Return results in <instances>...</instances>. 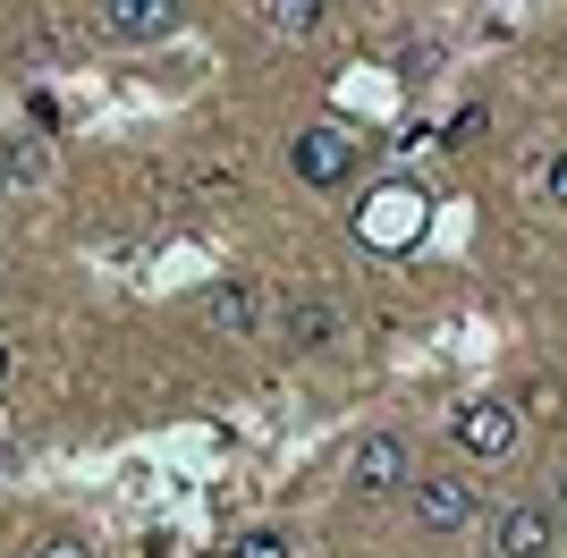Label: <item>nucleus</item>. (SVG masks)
I'll use <instances>...</instances> for the list:
<instances>
[{
	"instance_id": "nucleus-2",
	"label": "nucleus",
	"mask_w": 567,
	"mask_h": 558,
	"mask_svg": "<svg viewBox=\"0 0 567 558\" xmlns=\"http://www.w3.org/2000/svg\"><path fill=\"white\" fill-rule=\"evenodd\" d=\"M355 162H364V144H355L339 118H313L306 136L288 144V169H297L306 186H348V178H355Z\"/></svg>"
},
{
	"instance_id": "nucleus-15",
	"label": "nucleus",
	"mask_w": 567,
	"mask_h": 558,
	"mask_svg": "<svg viewBox=\"0 0 567 558\" xmlns=\"http://www.w3.org/2000/svg\"><path fill=\"white\" fill-rule=\"evenodd\" d=\"M9 186H18V162H9V144H0V195H9Z\"/></svg>"
},
{
	"instance_id": "nucleus-14",
	"label": "nucleus",
	"mask_w": 567,
	"mask_h": 558,
	"mask_svg": "<svg viewBox=\"0 0 567 558\" xmlns=\"http://www.w3.org/2000/svg\"><path fill=\"white\" fill-rule=\"evenodd\" d=\"M34 558H94V550H85L76 534H43V541H34Z\"/></svg>"
},
{
	"instance_id": "nucleus-8",
	"label": "nucleus",
	"mask_w": 567,
	"mask_h": 558,
	"mask_svg": "<svg viewBox=\"0 0 567 558\" xmlns=\"http://www.w3.org/2000/svg\"><path fill=\"white\" fill-rule=\"evenodd\" d=\"M187 18V0H102V34L111 43H162Z\"/></svg>"
},
{
	"instance_id": "nucleus-13",
	"label": "nucleus",
	"mask_w": 567,
	"mask_h": 558,
	"mask_svg": "<svg viewBox=\"0 0 567 558\" xmlns=\"http://www.w3.org/2000/svg\"><path fill=\"white\" fill-rule=\"evenodd\" d=\"M483 127H492V111H483V102H466V111H457L450 127H441V144H474Z\"/></svg>"
},
{
	"instance_id": "nucleus-10",
	"label": "nucleus",
	"mask_w": 567,
	"mask_h": 558,
	"mask_svg": "<svg viewBox=\"0 0 567 558\" xmlns=\"http://www.w3.org/2000/svg\"><path fill=\"white\" fill-rule=\"evenodd\" d=\"M322 9H331V0H262V25H271L280 43H306L313 25H322Z\"/></svg>"
},
{
	"instance_id": "nucleus-5",
	"label": "nucleus",
	"mask_w": 567,
	"mask_h": 558,
	"mask_svg": "<svg viewBox=\"0 0 567 558\" xmlns=\"http://www.w3.org/2000/svg\"><path fill=\"white\" fill-rule=\"evenodd\" d=\"M195 322L220 330V339H255L262 330V288L255 279H213V288L195 297Z\"/></svg>"
},
{
	"instance_id": "nucleus-9",
	"label": "nucleus",
	"mask_w": 567,
	"mask_h": 558,
	"mask_svg": "<svg viewBox=\"0 0 567 558\" xmlns=\"http://www.w3.org/2000/svg\"><path fill=\"white\" fill-rule=\"evenodd\" d=\"M457 448H466V457H508V448H517V406L474 397L466 415H457Z\"/></svg>"
},
{
	"instance_id": "nucleus-7",
	"label": "nucleus",
	"mask_w": 567,
	"mask_h": 558,
	"mask_svg": "<svg viewBox=\"0 0 567 558\" xmlns=\"http://www.w3.org/2000/svg\"><path fill=\"white\" fill-rule=\"evenodd\" d=\"M288 348L297 355H331L339 339H348V313H339V297H322V288H306V297L288 304Z\"/></svg>"
},
{
	"instance_id": "nucleus-11",
	"label": "nucleus",
	"mask_w": 567,
	"mask_h": 558,
	"mask_svg": "<svg viewBox=\"0 0 567 558\" xmlns=\"http://www.w3.org/2000/svg\"><path fill=\"white\" fill-rule=\"evenodd\" d=\"M534 195H543V211H559V204H567V153H559V144H550L543 162H534Z\"/></svg>"
},
{
	"instance_id": "nucleus-6",
	"label": "nucleus",
	"mask_w": 567,
	"mask_h": 558,
	"mask_svg": "<svg viewBox=\"0 0 567 558\" xmlns=\"http://www.w3.org/2000/svg\"><path fill=\"white\" fill-rule=\"evenodd\" d=\"M492 550H499V558H559V516H550L543 499H517V508H499Z\"/></svg>"
},
{
	"instance_id": "nucleus-17",
	"label": "nucleus",
	"mask_w": 567,
	"mask_h": 558,
	"mask_svg": "<svg viewBox=\"0 0 567 558\" xmlns=\"http://www.w3.org/2000/svg\"><path fill=\"white\" fill-rule=\"evenodd\" d=\"M0 288H9V271H0Z\"/></svg>"
},
{
	"instance_id": "nucleus-12",
	"label": "nucleus",
	"mask_w": 567,
	"mask_h": 558,
	"mask_svg": "<svg viewBox=\"0 0 567 558\" xmlns=\"http://www.w3.org/2000/svg\"><path fill=\"white\" fill-rule=\"evenodd\" d=\"M229 558H288V541L271 534V525H246V534L229 541Z\"/></svg>"
},
{
	"instance_id": "nucleus-4",
	"label": "nucleus",
	"mask_w": 567,
	"mask_h": 558,
	"mask_svg": "<svg viewBox=\"0 0 567 558\" xmlns=\"http://www.w3.org/2000/svg\"><path fill=\"white\" fill-rule=\"evenodd\" d=\"M474 516H483V490H474L466 474H424V483H415V525H424V534H466Z\"/></svg>"
},
{
	"instance_id": "nucleus-3",
	"label": "nucleus",
	"mask_w": 567,
	"mask_h": 558,
	"mask_svg": "<svg viewBox=\"0 0 567 558\" xmlns=\"http://www.w3.org/2000/svg\"><path fill=\"white\" fill-rule=\"evenodd\" d=\"M399 483H415V448L399 441V432H364L348 457V490H364V499H390Z\"/></svg>"
},
{
	"instance_id": "nucleus-1",
	"label": "nucleus",
	"mask_w": 567,
	"mask_h": 558,
	"mask_svg": "<svg viewBox=\"0 0 567 558\" xmlns=\"http://www.w3.org/2000/svg\"><path fill=\"white\" fill-rule=\"evenodd\" d=\"M424 229H432V195L415 178H381L355 204V246H373V255H415Z\"/></svg>"
},
{
	"instance_id": "nucleus-16",
	"label": "nucleus",
	"mask_w": 567,
	"mask_h": 558,
	"mask_svg": "<svg viewBox=\"0 0 567 558\" xmlns=\"http://www.w3.org/2000/svg\"><path fill=\"white\" fill-rule=\"evenodd\" d=\"M0 381H9V339H0Z\"/></svg>"
}]
</instances>
